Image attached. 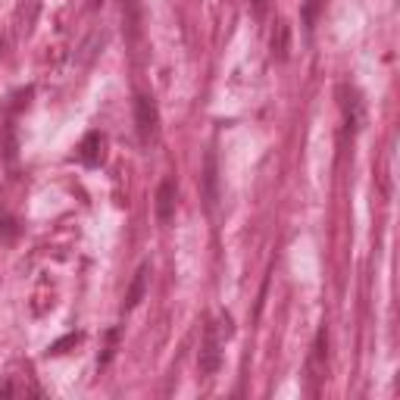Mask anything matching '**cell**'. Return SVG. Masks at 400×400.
<instances>
[{
    "instance_id": "1",
    "label": "cell",
    "mask_w": 400,
    "mask_h": 400,
    "mask_svg": "<svg viewBox=\"0 0 400 400\" xmlns=\"http://www.w3.org/2000/svg\"><path fill=\"white\" fill-rule=\"evenodd\" d=\"M157 125H160L157 104H153L147 94H138V97H135V128H138L141 144H151L153 135H157Z\"/></svg>"
},
{
    "instance_id": "2",
    "label": "cell",
    "mask_w": 400,
    "mask_h": 400,
    "mask_svg": "<svg viewBox=\"0 0 400 400\" xmlns=\"http://www.w3.org/2000/svg\"><path fill=\"white\" fill-rule=\"evenodd\" d=\"M197 366L204 375H213L219 372L222 366V350H219V338H216V328L207 325V335H204V344H200V356H197Z\"/></svg>"
},
{
    "instance_id": "3",
    "label": "cell",
    "mask_w": 400,
    "mask_h": 400,
    "mask_svg": "<svg viewBox=\"0 0 400 400\" xmlns=\"http://www.w3.org/2000/svg\"><path fill=\"white\" fill-rule=\"evenodd\" d=\"M175 197H178V188L172 178H163L157 188V219L160 222H172V216H175Z\"/></svg>"
},
{
    "instance_id": "4",
    "label": "cell",
    "mask_w": 400,
    "mask_h": 400,
    "mask_svg": "<svg viewBox=\"0 0 400 400\" xmlns=\"http://www.w3.org/2000/svg\"><path fill=\"white\" fill-rule=\"evenodd\" d=\"M147 282H151V263H141L138 272L131 276V285L125 291V309H135L147 294Z\"/></svg>"
},
{
    "instance_id": "5",
    "label": "cell",
    "mask_w": 400,
    "mask_h": 400,
    "mask_svg": "<svg viewBox=\"0 0 400 400\" xmlns=\"http://www.w3.org/2000/svg\"><path fill=\"white\" fill-rule=\"evenodd\" d=\"M79 157L85 166H97L104 160V135L100 131H88L79 144Z\"/></svg>"
},
{
    "instance_id": "6",
    "label": "cell",
    "mask_w": 400,
    "mask_h": 400,
    "mask_svg": "<svg viewBox=\"0 0 400 400\" xmlns=\"http://www.w3.org/2000/svg\"><path fill=\"white\" fill-rule=\"evenodd\" d=\"M269 47H272V57H276L278 63L288 57V47H291V26H288V22H278V26H276Z\"/></svg>"
},
{
    "instance_id": "7",
    "label": "cell",
    "mask_w": 400,
    "mask_h": 400,
    "mask_svg": "<svg viewBox=\"0 0 400 400\" xmlns=\"http://www.w3.org/2000/svg\"><path fill=\"white\" fill-rule=\"evenodd\" d=\"M216 182H219V172H216V153H207V166H204V184H207V207L216 204Z\"/></svg>"
},
{
    "instance_id": "8",
    "label": "cell",
    "mask_w": 400,
    "mask_h": 400,
    "mask_svg": "<svg viewBox=\"0 0 400 400\" xmlns=\"http://www.w3.org/2000/svg\"><path fill=\"white\" fill-rule=\"evenodd\" d=\"M344 116H347V125L350 128H360L363 122V100L356 91H347V100H344Z\"/></svg>"
},
{
    "instance_id": "9",
    "label": "cell",
    "mask_w": 400,
    "mask_h": 400,
    "mask_svg": "<svg viewBox=\"0 0 400 400\" xmlns=\"http://www.w3.org/2000/svg\"><path fill=\"white\" fill-rule=\"evenodd\" d=\"M322 10H325V0H303V3H301V16H303V26H307V32H313V28H316Z\"/></svg>"
},
{
    "instance_id": "10",
    "label": "cell",
    "mask_w": 400,
    "mask_h": 400,
    "mask_svg": "<svg viewBox=\"0 0 400 400\" xmlns=\"http://www.w3.org/2000/svg\"><path fill=\"white\" fill-rule=\"evenodd\" d=\"M116 341H119V332L110 328V332H106V347H104V356H100V366H106V363L113 360V354H116Z\"/></svg>"
},
{
    "instance_id": "11",
    "label": "cell",
    "mask_w": 400,
    "mask_h": 400,
    "mask_svg": "<svg viewBox=\"0 0 400 400\" xmlns=\"http://www.w3.org/2000/svg\"><path fill=\"white\" fill-rule=\"evenodd\" d=\"M0 235H3V238H16V222L10 216H0Z\"/></svg>"
},
{
    "instance_id": "12",
    "label": "cell",
    "mask_w": 400,
    "mask_h": 400,
    "mask_svg": "<svg viewBox=\"0 0 400 400\" xmlns=\"http://www.w3.org/2000/svg\"><path fill=\"white\" fill-rule=\"evenodd\" d=\"M75 341H79V335L63 338V341H57V344H53V347H50V354H63V347H69V344H75Z\"/></svg>"
},
{
    "instance_id": "13",
    "label": "cell",
    "mask_w": 400,
    "mask_h": 400,
    "mask_svg": "<svg viewBox=\"0 0 400 400\" xmlns=\"http://www.w3.org/2000/svg\"><path fill=\"white\" fill-rule=\"evenodd\" d=\"M250 3H254L256 13H263V10H266V0H250Z\"/></svg>"
},
{
    "instance_id": "14",
    "label": "cell",
    "mask_w": 400,
    "mask_h": 400,
    "mask_svg": "<svg viewBox=\"0 0 400 400\" xmlns=\"http://www.w3.org/2000/svg\"><path fill=\"white\" fill-rule=\"evenodd\" d=\"M0 394H3V397H7V394H13V385H10V381H7V385H0Z\"/></svg>"
}]
</instances>
